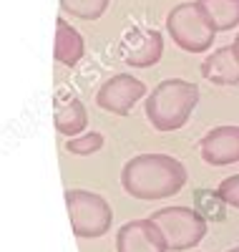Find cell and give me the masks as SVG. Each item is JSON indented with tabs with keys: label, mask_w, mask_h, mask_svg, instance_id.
Returning <instances> with one entry per match:
<instances>
[{
	"label": "cell",
	"mask_w": 239,
	"mask_h": 252,
	"mask_svg": "<svg viewBox=\"0 0 239 252\" xmlns=\"http://www.w3.org/2000/svg\"><path fill=\"white\" fill-rule=\"evenodd\" d=\"M166 31L174 40V46H179L186 53H204L214 46V26L207 20L202 8L194 3H179L174 5L166 15Z\"/></svg>",
	"instance_id": "3957f363"
},
{
	"label": "cell",
	"mask_w": 239,
	"mask_h": 252,
	"mask_svg": "<svg viewBox=\"0 0 239 252\" xmlns=\"http://www.w3.org/2000/svg\"><path fill=\"white\" fill-rule=\"evenodd\" d=\"M60 8L81 20H98L108 8V0H60Z\"/></svg>",
	"instance_id": "5bb4252c"
},
{
	"label": "cell",
	"mask_w": 239,
	"mask_h": 252,
	"mask_svg": "<svg viewBox=\"0 0 239 252\" xmlns=\"http://www.w3.org/2000/svg\"><path fill=\"white\" fill-rule=\"evenodd\" d=\"M149 220L159 224L171 252H186L197 247L207 235V220L194 207H164L156 209Z\"/></svg>",
	"instance_id": "5b68a950"
},
{
	"label": "cell",
	"mask_w": 239,
	"mask_h": 252,
	"mask_svg": "<svg viewBox=\"0 0 239 252\" xmlns=\"http://www.w3.org/2000/svg\"><path fill=\"white\" fill-rule=\"evenodd\" d=\"M53 126H56V131L63 134V136H81L86 134V126H89V111H86L83 106V101L71 96L60 103V106L56 109V116H53Z\"/></svg>",
	"instance_id": "7c38bea8"
},
{
	"label": "cell",
	"mask_w": 239,
	"mask_h": 252,
	"mask_svg": "<svg viewBox=\"0 0 239 252\" xmlns=\"http://www.w3.org/2000/svg\"><path fill=\"white\" fill-rule=\"evenodd\" d=\"M204 81L214 83V86H237L239 83V58L234 53V46H222L214 53H209L202 66H199Z\"/></svg>",
	"instance_id": "30bf717a"
},
{
	"label": "cell",
	"mask_w": 239,
	"mask_h": 252,
	"mask_svg": "<svg viewBox=\"0 0 239 252\" xmlns=\"http://www.w3.org/2000/svg\"><path fill=\"white\" fill-rule=\"evenodd\" d=\"M186 184V166L171 154H136L121 169V187L128 197L156 202L179 194Z\"/></svg>",
	"instance_id": "6da1fadb"
},
{
	"label": "cell",
	"mask_w": 239,
	"mask_h": 252,
	"mask_svg": "<svg viewBox=\"0 0 239 252\" xmlns=\"http://www.w3.org/2000/svg\"><path fill=\"white\" fill-rule=\"evenodd\" d=\"M232 46H234V53H237V58H239V33H237V38H234Z\"/></svg>",
	"instance_id": "e0dca14e"
},
{
	"label": "cell",
	"mask_w": 239,
	"mask_h": 252,
	"mask_svg": "<svg viewBox=\"0 0 239 252\" xmlns=\"http://www.w3.org/2000/svg\"><path fill=\"white\" fill-rule=\"evenodd\" d=\"M197 5L202 8L216 33L239 26V0H197Z\"/></svg>",
	"instance_id": "4fadbf2b"
},
{
	"label": "cell",
	"mask_w": 239,
	"mask_h": 252,
	"mask_svg": "<svg viewBox=\"0 0 239 252\" xmlns=\"http://www.w3.org/2000/svg\"><path fill=\"white\" fill-rule=\"evenodd\" d=\"M164 53V35L156 28H131L119 40V56L126 66L149 68L156 66Z\"/></svg>",
	"instance_id": "52a82bcc"
},
{
	"label": "cell",
	"mask_w": 239,
	"mask_h": 252,
	"mask_svg": "<svg viewBox=\"0 0 239 252\" xmlns=\"http://www.w3.org/2000/svg\"><path fill=\"white\" fill-rule=\"evenodd\" d=\"M116 252H169V245L154 220H131L119 227Z\"/></svg>",
	"instance_id": "ba28073f"
},
{
	"label": "cell",
	"mask_w": 239,
	"mask_h": 252,
	"mask_svg": "<svg viewBox=\"0 0 239 252\" xmlns=\"http://www.w3.org/2000/svg\"><path fill=\"white\" fill-rule=\"evenodd\" d=\"M216 194H219V199L227 207L239 209V174H232V177L222 179L219 187H216Z\"/></svg>",
	"instance_id": "2e32d148"
},
{
	"label": "cell",
	"mask_w": 239,
	"mask_h": 252,
	"mask_svg": "<svg viewBox=\"0 0 239 252\" xmlns=\"http://www.w3.org/2000/svg\"><path fill=\"white\" fill-rule=\"evenodd\" d=\"M103 134L101 131H86L81 136H73L66 141V152L68 154H76V157H89V154H96L103 149Z\"/></svg>",
	"instance_id": "9a60e30c"
},
{
	"label": "cell",
	"mask_w": 239,
	"mask_h": 252,
	"mask_svg": "<svg viewBox=\"0 0 239 252\" xmlns=\"http://www.w3.org/2000/svg\"><path fill=\"white\" fill-rule=\"evenodd\" d=\"M144 96H146V83L141 78H134L131 73H116L101 83L96 94V106L116 116H128L134 103L141 101Z\"/></svg>",
	"instance_id": "8992f818"
},
{
	"label": "cell",
	"mask_w": 239,
	"mask_h": 252,
	"mask_svg": "<svg viewBox=\"0 0 239 252\" xmlns=\"http://www.w3.org/2000/svg\"><path fill=\"white\" fill-rule=\"evenodd\" d=\"M199 154L209 166H229L239 161V126H214L199 139Z\"/></svg>",
	"instance_id": "9c48e42d"
},
{
	"label": "cell",
	"mask_w": 239,
	"mask_h": 252,
	"mask_svg": "<svg viewBox=\"0 0 239 252\" xmlns=\"http://www.w3.org/2000/svg\"><path fill=\"white\" fill-rule=\"evenodd\" d=\"M66 207L71 217V229L81 240L103 237L114 224V209L101 194L89 192V189H68Z\"/></svg>",
	"instance_id": "277c9868"
},
{
	"label": "cell",
	"mask_w": 239,
	"mask_h": 252,
	"mask_svg": "<svg viewBox=\"0 0 239 252\" xmlns=\"http://www.w3.org/2000/svg\"><path fill=\"white\" fill-rule=\"evenodd\" d=\"M199 103V86L186 78H164L146 96L144 111L156 131H177L191 119Z\"/></svg>",
	"instance_id": "7a4b0ae2"
},
{
	"label": "cell",
	"mask_w": 239,
	"mask_h": 252,
	"mask_svg": "<svg viewBox=\"0 0 239 252\" xmlns=\"http://www.w3.org/2000/svg\"><path fill=\"white\" fill-rule=\"evenodd\" d=\"M86 56L83 35L68 23L66 18L56 20V43H53V58L66 68L78 66V61Z\"/></svg>",
	"instance_id": "8fae6325"
}]
</instances>
